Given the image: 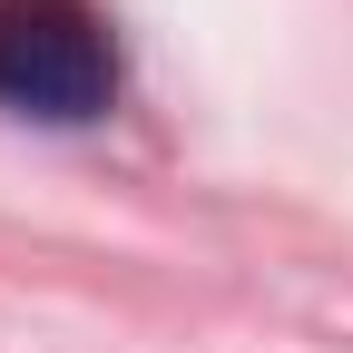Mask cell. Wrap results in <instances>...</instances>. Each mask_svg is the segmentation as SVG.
<instances>
[{"label": "cell", "instance_id": "1", "mask_svg": "<svg viewBox=\"0 0 353 353\" xmlns=\"http://www.w3.org/2000/svg\"><path fill=\"white\" fill-rule=\"evenodd\" d=\"M108 88H118V50L88 0H0V108L79 128L108 108Z\"/></svg>", "mask_w": 353, "mask_h": 353}]
</instances>
